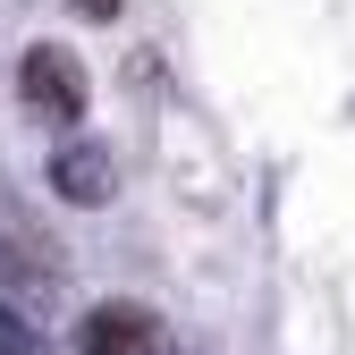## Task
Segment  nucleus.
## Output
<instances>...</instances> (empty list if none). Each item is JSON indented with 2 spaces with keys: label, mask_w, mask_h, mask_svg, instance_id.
Instances as JSON below:
<instances>
[{
  "label": "nucleus",
  "mask_w": 355,
  "mask_h": 355,
  "mask_svg": "<svg viewBox=\"0 0 355 355\" xmlns=\"http://www.w3.org/2000/svg\"><path fill=\"white\" fill-rule=\"evenodd\" d=\"M51 195H60V203H76V211H102V203L119 195V161H110V144L68 136V144L51 153Z\"/></svg>",
  "instance_id": "4"
},
{
  "label": "nucleus",
  "mask_w": 355,
  "mask_h": 355,
  "mask_svg": "<svg viewBox=\"0 0 355 355\" xmlns=\"http://www.w3.org/2000/svg\"><path fill=\"white\" fill-rule=\"evenodd\" d=\"M17 102H26L34 127H60V136L85 119V68H76L68 42H34L17 60Z\"/></svg>",
  "instance_id": "1"
},
{
  "label": "nucleus",
  "mask_w": 355,
  "mask_h": 355,
  "mask_svg": "<svg viewBox=\"0 0 355 355\" xmlns=\"http://www.w3.org/2000/svg\"><path fill=\"white\" fill-rule=\"evenodd\" d=\"M60 9H68V17H85V26H110L127 0H60Z\"/></svg>",
  "instance_id": "6"
},
{
  "label": "nucleus",
  "mask_w": 355,
  "mask_h": 355,
  "mask_svg": "<svg viewBox=\"0 0 355 355\" xmlns=\"http://www.w3.org/2000/svg\"><path fill=\"white\" fill-rule=\"evenodd\" d=\"M76 355H161V313L136 296H110L76 322Z\"/></svg>",
  "instance_id": "3"
},
{
  "label": "nucleus",
  "mask_w": 355,
  "mask_h": 355,
  "mask_svg": "<svg viewBox=\"0 0 355 355\" xmlns=\"http://www.w3.org/2000/svg\"><path fill=\"white\" fill-rule=\"evenodd\" d=\"M51 279H60V237L0 195V288H51Z\"/></svg>",
  "instance_id": "2"
},
{
  "label": "nucleus",
  "mask_w": 355,
  "mask_h": 355,
  "mask_svg": "<svg viewBox=\"0 0 355 355\" xmlns=\"http://www.w3.org/2000/svg\"><path fill=\"white\" fill-rule=\"evenodd\" d=\"M0 355H42V322L17 296H0Z\"/></svg>",
  "instance_id": "5"
}]
</instances>
